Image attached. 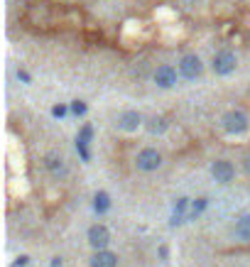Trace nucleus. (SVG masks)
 Segmentation results:
<instances>
[{
    "instance_id": "5",
    "label": "nucleus",
    "mask_w": 250,
    "mask_h": 267,
    "mask_svg": "<svg viewBox=\"0 0 250 267\" xmlns=\"http://www.w3.org/2000/svg\"><path fill=\"white\" fill-rule=\"evenodd\" d=\"M211 174H214V179H216L218 184H228V181H233V177H236V169H233L231 162L218 159V162H214V167H211Z\"/></svg>"
},
{
    "instance_id": "4",
    "label": "nucleus",
    "mask_w": 250,
    "mask_h": 267,
    "mask_svg": "<svg viewBox=\"0 0 250 267\" xmlns=\"http://www.w3.org/2000/svg\"><path fill=\"white\" fill-rule=\"evenodd\" d=\"M179 71H182V76L184 78H196L199 74H201V59L196 54H186L182 56V61H179Z\"/></svg>"
},
{
    "instance_id": "1",
    "label": "nucleus",
    "mask_w": 250,
    "mask_h": 267,
    "mask_svg": "<svg viewBox=\"0 0 250 267\" xmlns=\"http://www.w3.org/2000/svg\"><path fill=\"white\" fill-rule=\"evenodd\" d=\"M135 165H137V169H142V172H155V169L162 165V155H159L157 150L148 147V150H142V152L137 155Z\"/></svg>"
},
{
    "instance_id": "11",
    "label": "nucleus",
    "mask_w": 250,
    "mask_h": 267,
    "mask_svg": "<svg viewBox=\"0 0 250 267\" xmlns=\"http://www.w3.org/2000/svg\"><path fill=\"white\" fill-rule=\"evenodd\" d=\"M47 169L54 174V177H67V165L59 155H47Z\"/></svg>"
},
{
    "instance_id": "12",
    "label": "nucleus",
    "mask_w": 250,
    "mask_h": 267,
    "mask_svg": "<svg viewBox=\"0 0 250 267\" xmlns=\"http://www.w3.org/2000/svg\"><path fill=\"white\" fill-rule=\"evenodd\" d=\"M137 125H140V113L135 111L123 113V118H120V128L123 130H137Z\"/></svg>"
},
{
    "instance_id": "20",
    "label": "nucleus",
    "mask_w": 250,
    "mask_h": 267,
    "mask_svg": "<svg viewBox=\"0 0 250 267\" xmlns=\"http://www.w3.org/2000/svg\"><path fill=\"white\" fill-rule=\"evenodd\" d=\"M243 167H245V172H248V174H250V155L245 157V159H243Z\"/></svg>"
},
{
    "instance_id": "15",
    "label": "nucleus",
    "mask_w": 250,
    "mask_h": 267,
    "mask_svg": "<svg viewBox=\"0 0 250 267\" xmlns=\"http://www.w3.org/2000/svg\"><path fill=\"white\" fill-rule=\"evenodd\" d=\"M148 128H150V133H162V130L167 128V120H164V118H152Z\"/></svg>"
},
{
    "instance_id": "3",
    "label": "nucleus",
    "mask_w": 250,
    "mask_h": 267,
    "mask_svg": "<svg viewBox=\"0 0 250 267\" xmlns=\"http://www.w3.org/2000/svg\"><path fill=\"white\" fill-rule=\"evenodd\" d=\"M223 128L228 133H245L248 130V118L240 111H228L223 115Z\"/></svg>"
},
{
    "instance_id": "14",
    "label": "nucleus",
    "mask_w": 250,
    "mask_h": 267,
    "mask_svg": "<svg viewBox=\"0 0 250 267\" xmlns=\"http://www.w3.org/2000/svg\"><path fill=\"white\" fill-rule=\"evenodd\" d=\"M206 206H209V201H206V199H196V201L192 203V213H189V218H196V216H201Z\"/></svg>"
},
{
    "instance_id": "13",
    "label": "nucleus",
    "mask_w": 250,
    "mask_h": 267,
    "mask_svg": "<svg viewBox=\"0 0 250 267\" xmlns=\"http://www.w3.org/2000/svg\"><path fill=\"white\" fill-rule=\"evenodd\" d=\"M93 209H96L98 213H106L108 209H111V199H108L106 191H98V194H96V203H93Z\"/></svg>"
},
{
    "instance_id": "10",
    "label": "nucleus",
    "mask_w": 250,
    "mask_h": 267,
    "mask_svg": "<svg viewBox=\"0 0 250 267\" xmlns=\"http://www.w3.org/2000/svg\"><path fill=\"white\" fill-rule=\"evenodd\" d=\"M233 233H236V238H238V240L248 243V240H250V213H243L238 221H236V228H233Z\"/></svg>"
},
{
    "instance_id": "8",
    "label": "nucleus",
    "mask_w": 250,
    "mask_h": 267,
    "mask_svg": "<svg viewBox=\"0 0 250 267\" xmlns=\"http://www.w3.org/2000/svg\"><path fill=\"white\" fill-rule=\"evenodd\" d=\"M189 199H177V203H174V211H172V221H170V225L172 228H177V225H182L186 218H189Z\"/></svg>"
},
{
    "instance_id": "19",
    "label": "nucleus",
    "mask_w": 250,
    "mask_h": 267,
    "mask_svg": "<svg viewBox=\"0 0 250 267\" xmlns=\"http://www.w3.org/2000/svg\"><path fill=\"white\" fill-rule=\"evenodd\" d=\"M54 115H57V118H61V115H64V113H67V108H64V106H57V108H54Z\"/></svg>"
},
{
    "instance_id": "21",
    "label": "nucleus",
    "mask_w": 250,
    "mask_h": 267,
    "mask_svg": "<svg viewBox=\"0 0 250 267\" xmlns=\"http://www.w3.org/2000/svg\"><path fill=\"white\" fill-rule=\"evenodd\" d=\"M52 267H61V257H54L52 260Z\"/></svg>"
},
{
    "instance_id": "6",
    "label": "nucleus",
    "mask_w": 250,
    "mask_h": 267,
    "mask_svg": "<svg viewBox=\"0 0 250 267\" xmlns=\"http://www.w3.org/2000/svg\"><path fill=\"white\" fill-rule=\"evenodd\" d=\"M236 69V54H231V52H218L214 56V71L221 74V76H226Z\"/></svg>"
},
{
    "instance_id": "18",
    "label": "nucleus",
    "mask_w": 250,
    "mask_h": 267,
    "mask_svg": "<svg viewBox=\"0 0 250 267\" xmlns=\"http://www.w3.org/2000/svg\"><path fill=\"white\" fill-rule=\"evenodd\" d=\"M27 260H30L27 255H20L17 260H15V267H25V265H27Z\"/></svg>"
},
{
    "instance_id": "16",
    "label": "nucleus",
    "mask_w": 250,
    "mask_h": 267,
    "mask_svg": "<svg viewBox=\"0 0 250 267\" xmlns=\"http://www.w3.org/2000/svg\"><path fill=\"white\" fill-rule=\"evenodd\" d=\"M91 135H93V130H91V125H86L84 130H81V135H79V145H89V140H91Z\"/></svg>"
},
{
    "instance_id": "7",
    "label": "nucleus",
    "mask_w": 250,
    "mask_h": 267,
    "mask_svg": "<svg viewBox=\"0 0 250 267\" xmlns=\"http://www.w3.org/2000/svg\"><path fill=\"white\" fill-rule=\"evenodd\" d=\"M155 84H157L159 89H170L177 84V71L170 67V64H164V67H159L155 71Z\"/></svg>"
},
{
    "instance_id": "9",
    "label": "nucleus",
    "mask_w": 250,
    "mask_h": 267,
    "mask_svg": "<svg viewBox=\"0 0 250 267\" xmlns=\"http://www.w3.org/2000/svg\"><path fill=\"white\" fill-rule=\"evenodd\" d=\"M91 267H118V255L111 253V250H98L96 255L91 257Z\"/></svg>"
},
{
    "instance_id": "2",
    "label": "nucleus",
    "mask_w": 250,
    "mask_h": 267,
    "mask_svg": "<svg viewBox=\"0 0 250 267\" xmlns=\"http://www.w3.org/2000/svg\"><path fill=\"white\" fill-rule=\"evenodd\" d=\"M108 243H111V233H108L106 225H91V228H89V245H91L96 253H98V250H106Z\"/></svg>"
},
{
    "instance_id": "17",
    "label": "nucleus",
    "mask_w": 250,
    "mask_h": 267,
    "mask_svg": "<svg viewBox=\"0 0 250 267\" xmlns=\"http://www.w3.org/2000/svg\"><path fill=\"white\" fill-rule=\"evenodd\" d=\"M71 111L76 113V115H84V113H86V103H84V100H74Z\"/></svg>"
}]
</instances>
